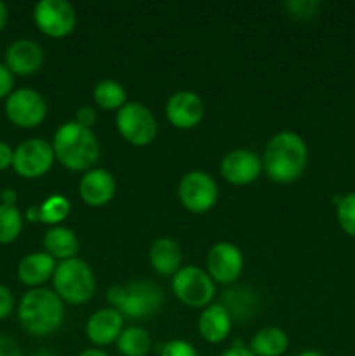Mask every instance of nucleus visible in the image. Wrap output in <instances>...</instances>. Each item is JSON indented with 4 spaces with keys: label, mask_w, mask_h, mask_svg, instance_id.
I'll return each mask as SVG.
<instances>
[{
    "label": "nucleus",
    "mask_w": 355,
    "mask_h": 356,
    "mask_svg": "<svg viewBox=\"0 0 355 356\" xmlns=\"http://www.w3.org/2000/svg\"><path fill=\"white\" fill-rule=\"evenodd\" d=\"M23 229V214L16 205L0 204V243L14 242Z\"/></svg>",
    "instance_id": "nucleus-25"
},
{
    "label": "nucleus",
    "mask_w": 355,
    "mask_h": 356,
    "mask_svg": "<svg viewBox=\"0 0 355 356\" xmlns=\"http://www.w3.org/2000/svg\"><path fill=\"white\" fill-rule=\"evenodd\" d=\"M178 197L188 211L202 214L214 207L218 202V184L207 172L191 170L180 181Z\"/></svg>",
    "instance_id": "nucleus-10"
},
{
    "label": "nucleus",
    "mask_w": 355,
    "mask_h": 356,
    "mask_svg": "<svg viewBox=\"0 0 355 356\" xmlns=\"http://www.w3.org/2000/svg\"><path fill=\"white\" fill-rule=\"evenodd\" d=\"M117 348L124 356H146L152 350V337L141 327H127L118 336Z\"/></svg>",
    "instance_id": "nucleus-23"
},
{
    "label": "nucleus",
    "mask_w": 355,
    "mask_h": 356,
    "mask_svg": "<svg viewBox=\"0 0 355 356\" xmlns=\"http://www.w3.org/2000/svg\"><path fill=\"white\" fill-rule=\"evenodd\" d=\"M6 115L14 125L21 129H33L44 122L47 104L40 92L33 89L13 90L6 99Z\"/></svg>",
    "instance_id": "nucleus-9"
},
{
    "label": "nucleus",
    "mask_w": 355,
    "mask_h": 356,
    "mask_svg": "<svg viewBox=\"0 0 355 356\" xmlns=\"http://www.w3.org/2000/svg\"><path fill=\"white\" fill-rule=\"evenodd\" d=\"M52 285L63 302L84 305L94 296L96 278L86 261L73 257V259H66L56 264Z\"/></svg>",
    "instance_id": "nucleus-5"
},
{
    "label": "nucleus",
    "mask_w": 355,
    "mask_h": 356,
    "mask_svg": "<svg viewBox=\"0 0 355 356\" xmlns=\"http://www.w3.org/2000/svg\"><path fill=\"white\" fill-rule=\"evenodd\" d=\"M308 160V148L305 139L291 131L275 134L268 141L263 155V170L271 181L287 184L303 174Z\"/></svg>",
    "instance_id": "nucleus-1"
},
{
    "label": "nucleus",
    "mask_w": 355,
    "mask_h": 356,
    "mask_svg": "<svg viewBox=\"0 0 355 356\" xmlns=\"http://www.w3.org/2000/svg\"><path fill=\"white\" fill-rule=\"evenodd\" d=\"M6 24H7V7L6 3L0 0V31L6 28Z\"/></svg>",
    "instance_id": "nucleus-39"
},
{
    "label": "nucleus",
    "mask_w": 355,
    "mask_h": 356,
    "mask_svg": "<svg viewBox=\"0 0 355 356\" xmlns=\"http://www.w3.org/2000/svg\"><path fill=\"white\" fill-rule=\"evenodd\" d=\"M122 138L134 146H146L155 139L157 120L150 108L141 103H125L115 117Z\"/></svg>",
    "instance_id": "nucleus-7"
},
{
    "label": "nucleus",
    "mask_w": 355,
    "mask_h": 356,
    "mask_svg": "<svg viewBox=\"0 0 355 356\" xmlns=\"http://www.w3.org/2000/svg\"><path fill=\"white\" fill-rule=\"evenodd\" d=\"M26 219L30 222H38V221H40V209L35 207V205H31V207L26 211Z\"/></svg>",
    "instance_id": "nucleus-37"
},
{
    "label": "nucleus",
    "mask_w": 355,
    "mask_h": 356,
    "mask_svg": "<svg viewBox=\"0 0 355 356\" xmlns=\"http://www.w3.org/2000/svg\"><path fill=\"white\" fill-rule=\"evenodd\" d=\"M289 348V337L278 327H265L251 339V348L256 356H282Z\"/></svg>",
    "instance_id": "nucleus-22"
},
{
    "label": "nucleus",
    "mask_w": 355,
    "mask_h": 356,
    "mask_svg": "<svg viewBox=\"0 0 355 356\" xmlns=\"http://www.w3.org/2000/svg\"><path fill=\"white\" fill-rule=\"evenodd\" d=\"M160 356H198V353L188 341L173 339L164 344Z\"/></svg>",
    "instance_id": "nucleus-28"
},
{
    "label": "nucleus",
    "mask_w": 355,
    "mask_h": 356,
    "mask_svg": "<svg viewBox=\"0 0 355 356\" xmlns=\"http://www.w3.org/2000/svg\"><path fill=\"white\" fill-rule=\"evenodd\" d=\"M35 24L42 33L61 38L72 33L77 23L75 9L66 0H40L33 9Z\"/></svg>",
    "instance_id": "nucleus-11"
},
{
    "label": "nucleus",
    "mask_w": 355,
    "mask_h": 356,
    "mask_svg": "<svg viewBox=\"0 0 355 356\" xmlns=\"http://www.w3.org/2000/svg\"><path fill=\"white\" fill-rule=\"evenodd\" d=\"M96 118H97V115H96V111H94V108L82 106V108H79V110H77L75 122H79L80 125H86V127L90 129V125H94Z\"/></svg>",
    "instance_id": "nucleus-33"
},
{
    "label": "nucleus",
    "mask_w": 355,
    "mask_h": 356,
    "mask_svg": "<svg viewBox=\"0 0 355 356\" xmlns=\"http://www.w3.org/2000/svg\"><path fill=\"white\" fill-rule=\"evenodd\" d=\"M205 108L200 96L191 90H180L173 94L166 104L167 120L178 129H191L200 124Z\"/></svg>",
    "instance_id": "nucleus-14"
},
{
    "label": "nucleus",
    "mask_w": 355,
    "mask_h": 356,
    "mask_svg": "<svg viewBox=\"0 0 355 356\" xmlns=\"http://www.w3.org/2000/svg\"><path fill=\"white\" fill-rule=\"evenodd\" d=\"M79 356H110L106 351L100 350V348H89V350H84Z\"/></svg>",
    "instance_id": "nucleus-38"
},
{
    "label": "nucleus",
    "mask_w": 355,
    "mask_h": 356,
    "mask_svg": "<svg viewBox=\"0 0 355 356\" xmlns=\"http://www.w3.org/2000/svg\"><path fill=\"white\" fill-rule=\"evenodd\" d=\"M13 159L14 149L7 143L0 141V170H6L9 167H13Z\"/></svg>",
    "instance_id": "nucleus-34"
},
{
    "label": "nucleus",
    "mask_w": 355,
    "mask_h": 356,
    "mask_svg": "<svg viewBox=\"0 0 355 356\" xmlns=\"http://www.w3.org/2000/svg\"><path fill=\"white\" fill-rule=\"evenodd\" d=\"M298 356H326V355L320 353V351H315V350H306V351H301Z\"/></svg>",
    "instance_id": "nucleus-40"
},
{
    "label": "nucleus",
    "mask_w": 355,
    "mask_h": 356,
    "mask_svg": "<svg viewBox=\"0 0 355 356\" xmlns=\"http://www.w3.org/2000/svg\"><path fill=\"white\" fill-rule=\"evenodd\" d=\"M122 330H124V316L115 308L97 309L89 316L86 325L87 337L96 346H108L111 343H117Z\"/></svg>",
    "instance_id": "nucleus-16"
},
{
    "label": "nucleus",
    "mask_w": 355,
    "mask_h": 356,
    "mask_svg": "<svg viewBox=\"0 0 355 356\" xmlns=\"http://www.w3.org/2000/svg\"><path fill=\"white\" fill-rule=\"evenodd\" d=\"M244 257L239 247L230 242H219L207 254V273L218 284H233L240 277Z\"/></svg>",
    "instance_id": "nucleus-12"
},
{
    "label": "nucleus",
    "mask_w": 355,
    "mask_h": 356,
    "mask_svg": "<svg viewBox=\"0 0 355 356\" xmlns=\"http://www.w3.org/2000/svg\"><path fill=\"white\" fill-rule=\"evenodd\" d=\"M173 292L184 306L205 308L214 298V280L197 266H183L173 275Z\"/></svg>",
    "instance_id": "nucleus-6"
},
{
    "label": "nucleus",
    "mask_w": 355,
    "mask_h": 356,
    "mask_svg": "<svg viewBox=\"0 0 355 356\" xmlns=\"http://www.w3.org/2000/svg\"><path fill=\"white\" fill-rule=\"evenodd\" d=\"M65 318L61 298L51 289L37 287L28 291L17 306V320L28 334L37 337L58 332Z\"/></svg>",
    "instance_id": "nucleus-2"
},
{
    "label": "nucleus",
    "mask_w": 355,
    "mask_h": 356,
    "mask_svg": "<svg viewBox=\"0 0 355 356\" xmlns=\"http://www.w3.org/2000/svg\"><path fill=\"white\" fill-rule=\"evenodd\" d=\"M14 309V296L6 285L0 284V320L7 318Z\"/></svg>",
    "instance_id": "nucleus-31"
},
{
    "label": "nucleus",
    "mask_w": 355,
    "mask_h": 356,
    "mask_svg": "<svg viewBox=\"0 0 355 356\" xmlns=\"http://www.w3.org/2000/svg\"><path fill=\"white\" fill-rule=\"evenodd\" d=\"M338 222H340V228L343 229L347 235L354 236L355 238V191L354 193H348L345 197H341L340 204L336 209Z\"/></svg>",
    "instance_id": "nucleus-27"
},
{
    "label": "nucleus",
    "mask_w": 355,
    "mask_h": 356,
    "mask_svg": "<svg viewBox=\"0 0 355 356\" xmlns=\"http://www.w3.org/2000/svg\"><path fill=\"white\" fill-rule=\"evenodd\" d=\"M285 6H287L289 13L296 17H312L319 9V3L312 2V0H303V2L296 0V2H287Z\"/></svg>",
    "instance_id": "nucleus-29"
},
{
    "label": "nucleus",
    "mask_w": 355,
    "mask_h": 356,
    "mask_svg": "<svg viewBox=\"0 0 355 356\" xmlns=\"http://www.w3.org/2000/svg\"><path fill=\"white\" fill-rule=\"evenodd\" d=\"M82 200L93 207L106 205L115 195V179L108 170L90 169L82 176L79 184Z\"/></svg>",
    "instance_id": "nucleus-17"
},
{
    "label": "nucleus",
    "mask_w": 355,
    "mask_h": 356,
    "mask_svg": "<svg viewBox=\"0 0 355 356\" xmlns=\"http://www.w3.org/2000/svg\"><path fill=\"white\" fill-rule=\"evenodd\" d=\"M56 270V259L47 252H31L24 256L17 264V278L24 285L40 287L42 284L52 278Z\"/></svg>",
    "instance_id": "nucleus-19"
},
{
    "label": "nucleus",
    "mask_w": 355,
    "mask_h": 356,
    "mask_svg": "<svg viewBox=\"0 0 355 356\" xmlns=\"http://www.w3.org/2000/svg\"><path fill=\"white\" fill-rule=\"evenodd\" d=\"M94 101L100 108L103 110H120L125 104L127 99V94L125 89L122 87L120 82L111 79H104L94 87Z\"/></svg>",
    "instance_id": "nucleus-24"
},
{
    "label": "nucleus",
    "mask_w": 355,
    "mask_h": 356,
    "mask_svg": "<svg viewBox=\"0 0 355 356\" xmlns=\"http://www.w3.org/2000/svg\"><path fill=\"white\" fill-rule=\"evenodd\" d=\"M221 356H256L249 348H246L244 344L235 343L232 348H228L226 351H223Z\"/></svg>",
    "instance_id": "nucleus-35"
},
{
    "label": "nucleus",
    "mask_w": 355,
    "mask_h": 356,
    "mask_svg": "<svg viewBox=\"0 0 355 356\" xmlns=\"http://www.w3.org/2000/svg\"><path fill=\"white\" fill-rule=\"evenodd\" d=\"M38 209H40V222L59 226V222L65 221L66 216L70 214V202L61 195H52Z\"/></svg>",
    "instance_id": "nucleus-26"
},
{
    "label": "nucleus",
    "mask_w": 355,
    "mask_h": 356,
    "mask_svg": "<svg viewBox=\"0 0 355 356\" xmlns=\"http://www.w3.org/2000/svg\"><path fill=\"white\" fill-rule=\"evenodd\" d=\"M54 156L70 170H90L100 159V141L93 129L79 122H65L52 139Z\"/></svg>",
    "instance_id": "nucleus-3"
},
{
    "label": "nucleus",
    "mask_w": 355,
    "mask_h": 356,
    "mask_svg": "<svg viewBox=\"0 0 355 356\" xmlns=\"http://www.w3.org/2000/svg\"><path fill=\"white\" fill-rule=\"evenodd\" d=\"M263 170V162L251 149H232L221 162V174L230 184L246 186L254 183Z\"/></svg>",
    "instance_id": "nucleus-13"
},
{
    "label": "nucleus",
    "mask_w": 355,
    "mask_h": 356,
    "mask_svg": "<svg viewBox=\"0 0 355 356\" xmlns=\"http://www.w3.org/2000/svg\"><path fill=\"white\" fill-rule=\"evenodd\" d=\"M106 299L124 318L146 320L155 315L164 305V292L152 282H132L125 285H115L106 292Z\"/></svg>",
    "instance_id": "nucleus-4"
},
{
    "label": "nucleus",
    "mask_w": 355,
    "mask_h": 356,
    "mask_svg": "<svg viewBox=\"0 0 355 356\" xmlns=\"http://www.w3.org/2000/svg\"><path fill=\"white\" fill-rule=\"evenodd\" d=\"M0 200H2V205H16L17 193L14 190H10V188H7V190H3L2 195H0Z\"/></svg>",
    "instance_id": "nucleus-36"
},
{
    "label": "nucleus",
    "mask_w": 355,
    "mask_h": 356,
    "mask_svg": "<svg viewBox=\"0 0 355 356\" xmlns=\"http://www.w3.org/2000/svg\"><path fill=\"white\" fill-rule=\"evenodd\" d=\"M14 87V75L3 63H0V99L9 96Z\"/></svg>",
    "instance_id": "nucleus-30"
},
{
    "label": "nucleus",
    "mask_w": 355,
    "mask_h": 356,
    "mask_svg": "<svg viewBox=\"0 0 355 356\" xmlns=\"http://www.w3.org/2000/svg\"><path fill=\"white\" fill-rule=\"evenodd\" d=\"M45 252L54 259H73L80 249L79 238L75 233L65 226H51L44 235Z\"/></svg>",
    "instance_id": "nucleus-21"
},
{
    "label": "nucleus",
    "mask_w": 355,
    "mask_h": 356,
    "mask_svg": "<svg viewBox=\"0 0 355 356\" xmlns=\"http://www.w3.org/2000/svg\"><path fill=\"white\" fill-rule=\"evenodd\" d=\"M54 159V149L51 143L40 138L26 139L14 149L13 169L16 170L17 176L35 179L49 172Z\"/></svg>",
    "instance_id": "nucleus-8"
},
{
    "label": "nucleus",
    "mask_w": 355,
    "mask_h": 356,
    "mask_svg": "<svg viewBox=\"0 0 355 356\" xmlns=\"http://www.w3.org/2000/svg\"><path fill=\"white\" fill-rule=\"evenodd\" d=\"M232 330V313L225 305H209L198 318V332L207 343L218 344L228 337Z\"/></svg>",
    "instance_id": "nucleus-18"
},
{
    "label": "nucleus",
    "mask_w": 355,
    "mask_h": 356,
    "mask_svg": "<svg viewBox=\"0 0 355 356\" xmlns=\"http://www.w3.org/2000/svg\"><path fill=\"white\" fill-rule=\"evenodd\" d=\"M150 264L159 275H174L181 268V249L173 238H159L150 247Z\"/></svg>",
    "instance_id": "nucleus-20"
},
{
    "label": "nucleus",
    "mask_w": 355,
    "mask_h": 356,
    "mask_svg": "<svg viewBox=\"0 0 355 356\" xmlns=\"http://www.w3.org/2000/svg\"><path fill=\"white\" fill-rule=\"evenodd\" d=\"M44 63V51L31 38H17L7 47L6 66L13 75H33Z\"/></svg>",
    "instance_id": "nucleus-15"
},
{
    "label": "nucleus",
    "mask_w": 355,
    "mask_h": 356,
    "mask_svg": "<svg viewBox=\"0 0 355 356\" xmlns=\"http://www.w3.org/2000/svg\"><path fill=\"white\" fill-rule=\"evenodd\" d=\"M0 356H23V353L16 341L0 334Z\"/></svg>",
    "instance_id": "nucleus-32"
}]
</instances>
